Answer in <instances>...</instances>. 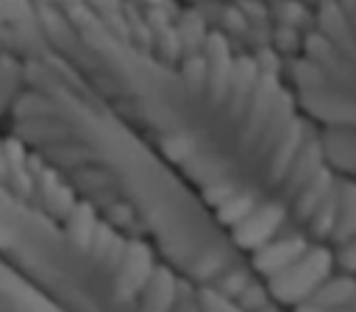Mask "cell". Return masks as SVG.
Returning <instances> with one entry per match:
<instances>
[{"instance_id": "cell-2", "label": "cell", "mask_w": 356, "mask_h": 312, "mask_svg": "<svg viewBox=\"0 0 356 312\" xmlns=\"http://www.w3.org/2000/svg\"><path fill=\"white\" fill-rule=\"evenodd\" d=\"M334 276V254L323 245H309L306 254H300L292 265L278 270L270 281L275 298L298 304V301H312V295L323 287V281Z\"/></svg>"}, {"instance_id": "cell-3", "label": "cell", "mask_w": 356, "mask_h": 312, "mask_svg": "<svg viewBox=\"0 0 356 312\" xmlns=\"http://www.w3.org/2000/svg\"><path fill=\"white\" fill-rule=\"evenodd\" d=\"M334 267L339 273H348V276H356V234L337 242L334 248Z\"/></svg>"}, {"instance_id": "cell-1", "label": "cell", "mask_w": 356, "mask_h": 312, "mask_svg": "<svg viewBox=\"0 0 356 312\" xmlns=\"http://www.w3.org/2000/svg\"><path fill=\"white\" fill-rule=\"evenodd\" d=\"M320 45L309 47L312 109L328 120V128L356 131V17L334 14V25H320Z\"/></svg>"}]
</instances>
